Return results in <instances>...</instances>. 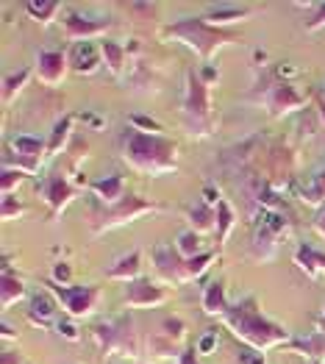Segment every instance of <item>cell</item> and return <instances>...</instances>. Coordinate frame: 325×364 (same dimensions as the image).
Masks as SVG:
<instances>
[{
    "mask_svg": "<svg viewBox=\"0 0 325 364\" xmlns=\"http://www.w3.org/2000/svg\"><path fill=\"white\" fill-rule=\"evenodd\" d=\"M223 323L231 328V334L237 336L242 345H247L259 356H265L267 350H272L278 345H289L292 342V334L284 326L272 323L270 317L262 314L256 295H245V298H239L237 304L228 306Z\"/></svg>",
    "mask_w": 325,
    "mask_h": 364,
    "instance_id": "1",
    "label": "cell"
},
{
    "mask_svg": "<svg viewBox=\"0 0 325 364\" xmlns=\"http://www.w3.org/2000/svg\"><path fill=\"white\" fill-rule=\"evenodd\" d=\"M119 159L142 176H167L178 170V142L164 134H145L137 128H125L119 134Z\"/></svg>",
    "mask_w": 325,
    "mask_h": 364,
    "instance_id": "2",
    "label": "cell"
},
{
    "mask_svg": "<svg viewBox=\"0 0 325 364\" xmlns=\"http://www.w3.org/2000/svg\"><path fill=\"white\" fill-rule=\"evenodd\" d=\"M161 212H167L164 203L142 198V195H134V192H125V198H119L117 203H100L97 198H92L89 200V231L92 234H103V231H112V228H119V225H128V223L139 220L142 214Z\"/></svg>",
    "mask_w": 325,
    "mask_h": 364,
    "instance_id": "3",
    "label": "cell"
},
{
    "mask_svg": "<svg viewBox=\"0 0 325 364\" xmlns=\"http://www.w3.org/2000/svg\"><path fill=\"white\" fill-rule=\"evenodd\" d=\"M161 36H164V39L183 42L186 48H192L206 64H211V56H214L220 48H225V45H231V42H239L237 31L214 28V26H208L203 17H183V20H178L173 26H167V28L161 31Z\"/></svg>",
    "mask_w": 325,
    "mask_h": 364,
    "instance_id": "4",
    "label": "cell"
},
{
    "mask_svg": "<svg viewBox=\"0 0 325 364\" xmlns=\"http://www.w3.org/2000/svg\"><path fill=\"white\" fill-rule=\"evenodd\" d=\"M92 336H95L100 353H103L109 362L117 359V356H131V359H137L139 350H142L139 334H137L134 320H131L128 314H117V317H112V320L97 323V326L92 328Z\"/></svg>",
    "mask_w": 325,
    "mask_h": 364,
    "instance_id": "5",
    "label": "cell"
},
{
    "mask_svg": "<svg viewBox=\"0 0 325 364\" xmlns=\"http://www.w3.org/2000/svg\"><path fill=\"white\" fill-rule=\"evenodd\" d=\"M183 125L192 136H208L214 128L211 117V87L201 78V73H186V92H183Z\"/></svg>",
    "mask_w": 325,
    "mask_h": 364,
    "instance_id": "6",
    "label": "cell"
},
{
    "mask_svg": "<svg viewBox=\"0 0 325 364\" xmlns=\"http://www.w3.org/2000/svg\"><path fill=\"white\" fill-rule=\"evenodd\" d=\"M45 287L61 304V309L67 311L70 320H81V317L95 314V309H97L100 298H103V289L95 287V284H67V287H61V284L48 278Z\"/></svg>",
    "mask_w": 325,
    "mask_h": 364,
    "instance_id": "7",
    "label": "cell"
},
{
    "mask_svg": "<svg viewBox=\"0 0 325 364\" xmlns=\"http://www.w3.org/2000/svg\"><path fill=\"white\" fill-rule=\"evenodd\" d=\"M45 156H48V139H39L33 134H17L9 139V148L3 153V167L36 176L42 170Z\"/></svg>",
    "mask_w": 325,
    "mask_h": 364,
    "instance_id": "8",
    "label": "cell"
},
{
    "mask_svg": "<svg viewBox=\"0 0 325 364\" xmlns=\"http://www.w3.org/2000/svg\"><path fill=\"white\" fill-rule=\"evenodd\" d=\"M262 100H265L267 112H270L272 117L295 114V112H300V109L306 106V97L300 95V90H297L292 81H275V84L265 87Z\"/></svg>",
    "mask_w": 325,
    "mask_h": 364,
    "instance_id": "9",
    "label": "cell"
},
{
    "mask_svg": "<svg viewBox=\"0 0 325 364\" xmlns=\"http://www.w3.org/2000/svg\"><path fill=\"white\" fill-rule=\"evenodd\" d=\"M36 192H39V198L48 203L50 220H56V217L70 206V200L78 195V186L67 181V176H61V173H50L45 181L36 183Z\"/></svg>",
    "mask_w": 325,
    "mask_h": 364,
    "instance_id": "10",
    "label": "cell"
},
{
    "mask_svg": "<svg viewBox=\"0 0 325 364\" xmlns=\"http://www.w3.org/2000/svg\"><path fill=\"white\" fill-rule=\"evenodd\" d=\"M112 17H87V14H78V11H70L64 17V36L70 39V45L75 42H92L97 36L106 39V31L112 28Z\"/></svg>",
    "mask_w": 325,
    "mask_h": 364,
    "instance_id": "11",
    "label": "cell"
},
{
    "mask_svg": "<svg viewBox=\"0 0 325 364\" xmlns=\"http://www.w3.org/2000/svg\"><path fill=\"white\" fill-rule=\"evenodd\" d=\"M167 301H170V292L150 278H137V281L125 284V289H122V304L128 309H156V306H164Z\"/></svg>",
    "mask_w": 325,
    "mask_h": 364,
    "instance_id": "12",
    "label": "cell"
},
{
    "mask_svg": "<svg viewBox=\"0 0 325 364\" xmlns=\"http://www.w3.org/2000/svg\"><path fill=\"white\" fill-rule=\"evenodd\" d=\"M67 70H70L67 53H61V50H39V53H36V67H33V73H36L39 84H45V87H59L61 81H64V75H67Z\"/></svg>",
    "mask_w": 325,
    "mask_h": 364,
    "instance_id": "13",
    "label": "cell"
},
{
    "mask_svg": "<svg viewBox=\"0 0 325 364\" xmlns=\"http://www.w3.org/2000/svg\"><path fill=\"white\" fill-rule=\"evenodd\" d=\"M26 314H28L31 326L45 328V331H50V328L56 331V326H59V301H53L48 292H36V295H31Z\"/></svg>",
    "mask_w": 325,
    "mask_h": 364,
    "instance_id": "14",
    "label": "cell"
},
{
    "mask_svg": "<svg viewBox=\"0 0 325 364\" xmlns=\"http://www.w3.org/2000/svg\"><path fill=\"white\" fill-rule=\"evenodd\" d=\"M67 59H70V70L78 73V75H95L103 67L100 45H95V42H75V45H70Z\"/></svg>",
    "mask_w": 325,
    "mask_h": 364,
    "instance_id": "15",
    "label": "cell"
},
{
    "mask_svg": "<svg viewBox=\"0 0 325 364\" xmlns=\"http://www.w3.org/2000/svg\"><path fill=\"white\" fill-rule=\"evenodd\" d=\"M109 281H122V284H131L137 278H142V253L139 250H131L125 256H119L117 262L106 270Z\"/></svg>",
    "mask_w": 325,
    "mask_h": 364,
    "instance_id": "16",
    "label": "cell"
},
{
    "mask_svg": "<svg viewBox=\"0 0 325 364\" xmlns=\"http://www.w3.org/2000/svg\"><path fill=\"white\" fill-rule=\"evenodd\" d=\"M153 262H156V270L161 278L173 281L178 284V273H181V256H178L176 245H167V242H159L153 247Z\"/></svg>",
    "mask_w": 325,
    "mask_h": 364,
    "instance_id": "17",
    "label": "cell"
},
{
    "mask_svg": "<svg viewBox=\"0 0 325 364\" xmlns=\"http://www.w3.org/2000/svg\"><path fill=\"white\" fill-rule=\"evenodd\" d=\"M228 295H225V284L223 281H208L203 287V295H201V309L206 311L208 317H225L228 311Z\"/></svg>",
    "mask_w": 325,
    "mask_h": 364,
    "instance_id": "18",
    "label": "cell"
},
{
    "mask_svg": "<svg viewBox=\"0 0 325 364\" xmlns=\"http://www.w3.org/2000/svg\"><path fill=\"white\" fill-rule=\"evenodd\" d=\"M287 348L306 356L309 362H325V331H311L300 339H292Z\"/></svg>",
    "mask_w": 325,
    "mask_h": 364,
    "instance_id": "19",
    "label": "cell"
},
{
    "mask_svg": "<svg viewBox=\"0 0 325 364\" xmlns=\"http://www.w3.org/2000/svg\"><path fill=\"white\" fill-rule=\"evenodd\" d=\"M295 264L300 273H306L309 278H320L325 275V253L311 247V245H300L295 250Z\"/></svg>",
    "mask_w": 325,
    "mask_h": 364,
    "instance_id": "20",
    "label": "cell"
},
{
    "mask_svg": "<svg viewBox=\"0 0 325 364\" xmlns=\"http://www.w3.org/2000/svg\"><path fill=\"white\" fill-rule=\"evenodd\" d=\"M89 192L100 203H117L119 198H125V181H122V176H106V178L89 183Z\"/></svg>",
    "mask_w": 325,
    "mask_h": 364,
    "instance_id": "21",
    "label": "cell"
},
{
    "mask_svg": "<svg viewBox=\"0 0 325 364\" xmlns=\"http://www.w3.org/2000/svg\"><path fill=\"white\" fill-rule=\"evenodd\" d=\"M250 14H253V9H247V6H214V9H208L206 14H203V20H206L208 26H214V28H225V26H231L237 20H245Z\"/></svg>",
    "mask_w": 325,
    "mask_h": 364,
    "instance_id": "22",
    "label": "cell"
},
{
    "mask_svg": "<svg viewBox=\"0 0 325 364\" xmlns=\"http://www.w3.org/2000/svg\"><path fill=\"white\" fill-rule=\"evenodd\" d=\"M189 231H195V234H208V231H217V209H211L206 206L203 200L201 203H195L189 212Z\"/></svg>",
    "mask_w": 325,
    "mask_h": 364,
    "instance_id": "23",
    "label": "cell"
},
{
    "mask_svg": "<svg viewBox=\"0 0 325 364\" xmlns=\"http://www.w3.org/2000/svg\"><path fill=\"white\" fill-rule=\"evenodd\" d=\"M26 298V284L23 278L11 273V270H3V281H0V306L3 309H11L14 304H20Z\"/></svg>",
    "mask_w": 325,
    "mask_h": 364,
    "instance_id": "24",
    "label": "cell"
},
{
    "mask_svg": "<svg viewBox=\"0 0 325 364\" xmlns=\"http://www.w3.org/2000/svg\"><path fill=\"white\" fill-rule=\"evenodd\" d=\"M100 53H103V64H106V70L114 75V78H119L122 75V67H125V45H119V42H114V39H100Z\"/></svg>",
    "mask_w": 325,
    "mask_h": 364,
    "instance_id": "25",
    "label": "cell"
},
{
    "mask_svg": "<svg viewBox=\"0 0 325 364\" xmlns=\"http://www.w3.org/2000/svg\"><path fill=\"white\" fill-rule=\"evenodd\" d=\"M214 259H217V256H214L211 250H208V253H201V256H195V259H183V262H181V273H178V284L198 281V278L211 267Z\"/></svg>",
    "mask_w": 325,
    "mask_h": 364,
    "instance_id": "26",
    "label": "cell"
},
{
    "mask_svg": "<svg viewBox=\"0 0 325 364\" xmlns=\"http://www.w3.org/2000/svg\"><path fill=\"white\" fill-rule=\"evenodd\" d=\"M300 200L309 203V206L323 209L325 206V170H317V173L309 178V183L300 189Z\"/></svg>",
    "mask_w": 325,
    "mask_h": 364,
    "instance_id": "27",
    "label": "cell"
},
{
    "mask_svg": "<svg viewBox=\"0 0 325 364\" xmlns=\"http://www.w3.org/2000/svg\"><path fill=\"white\" fill-rule=\"evenodd\" d=\"M70 136H73V114L61 117V120L53 125V131H50V139H48V156H59V153L67 148Z\"/></svg>",
    "mask_w": 325,
    "mask_h": 364,
    "instance_id": "28",
    "label": "cell"
},
{
    "mask_svg": "<svg viewBox=\"0 0 325 364\" xmlns=\"http://www.w3.org/2000/svg\"><path fill=\"white\" fill-rule=\"evenodd\" d=\"M28 78H31V67H23V70H17V73H11V75L3 78V106L6 109L17 100V95L28 84Z\"/></svg>",
    "mask_w": 325,
    "mask_h": 364,
    "instance_id": "29",
    "label": "cell"
},
{
    "mask_svg": "<svg viewBox=\"0 0 325 364\" xmlns=\"http://www.w3.org/2000/svg\"><path fill=\"white\" fill-rule=\"evenodd\" d=\"M26 11L39 23V26H50L61 11L59 0H45V3H26Z\"/></svg>",
    "mask_w": 325,
    "mask_h": 364,
    "instance_id": "30",
    "label": "cell"
},
{
    "mask_svg": "<svg viewBox=\"0 0 325 364\" xmlns=\"http://www.w3.org/2000/svg\"><path fill=\"white\" fill-rule=\"evenodd\" d=\"M234 225H237V214H234V209H231V203L223 198L220 206H217V242L220 245L225 242Z\"/></svg>",
    "mask_w": 325,
    "mask_h": 364,
    "instance_id": "31",
    "label": "cell"
},
{
    "mask_svg": "<svg viewBox=\"0 0 325 364\" xmlns=\"http://www.w3.org/2000/svg\"><path fill=\"white\" fill-rule=\"evenodd\" d=\"M148 348H150V353H153V356H159V359H170V356H176L178 359V356H181V345L173 342L170 336H164L161 331L150 336Z\"/></svg>",
    "mask_w": 325,
    "mask_h": 364,
    "instance_id": "32",
    "label": "cell"
},
{
    "mask_svg": "<svg viewBox=\"0 0 325 364\" xmlns=\"http://www.w3.org/2000/svg\"><path fill=\"white\" fill-rule=\"evenodd\" d=\"M176 250L181 259H195V256H201L203 250H201V234H195V231H181L176 240Z\"/></svg>",
    "mask_w": 325,
    "mask_h": 364,
    "instance_id": "33",
    "label": "cell"
},
{
    "mask_svg": "<svg viewBox=\"0 0 325 364\" xmlns=\"http://www.w3.org/2000/svg\"><path fill=\"white\" fill-rule=\"evenodd\" d=\"M26 203L17 198V195H3V206H0V217H3V223H11V220H20V217H26Z\"/></svg>",
    "mask_w": 325,
    "mask_h": 364,
    "instance_id": "34",
    "label": "cell"
},
{
    "mask_svg": "<svg viewBox=\"0 0 325 364\" xmlns=\"http://www.w3.org/2000/svg\"><path fill=\"white\" fill-rule=\"evenodd\" d=\"M297 9H311V17H306V23H303V28L309 33L325 28V0L323 3H297Z\"/></svg>",
    "mask_w": 325,
    "mask_h": 364,
    "instance_id": "35",
    "label": "cell"
},
{
    "mask_svg": "<svg viewBox=\"0 0 325 364\" xmlns=\"http://www.w3.org/2000/svg\"><path fill=\"white\" fill-rule=\"evenodd\" d=\"M28 176L26 173H20V170H9V167H3V176H0V192L3 195H14V189L20 186V183L26 181Z\"/></svg>",
    "mask_w": 325,
    "mask_h": 364,
    "instance_id": "36",
    "label": "cell"
},
{
    "mask_svg": "<svg viewBox=\"0 0 325 364\" xmlns=\"http://www.w3.org/2000/svg\"><path fill=\"white\" fill-rule=\"evenodd\" d=\"M161 334L164 336H170L173 342H183V336H186V326H183V320L181 317H167L164 320V326H161Z\"/></svg>",
    "mask_w": 325,
    "mask_h": 364,
    "instance_id": "37",
    "label": "cell"
},
{
    "mask_svg": "<svg viewBox=\"0 0 325 364\" xmlns=\"http://www.w3.org/2000/svg\"><path fill=\"white\" fill-rule=\"evenodd\" d=\"M217 345H220V331H217V328H208L206 334L195 342L198 353H203V356H206V353H214V348H217Z\"/></svg>",
    "mask_w": 325,
    "mask_h": 364,
    "instance_id": "38",
    "label": "cell"
},
{
    "mask_svg": "<svg viewBox=\"0 0 325 364\" xmlns=\"http://www.w3.org/2000/svg\"><path fill=\"white\" fill-rule=\"evenodd\" d=\"M131 128L137 131H145V134H161V125L150 117H142V114H131Z\"/></svg>",
    "mask_w": 325,
    "mask_h": 364,
    "instance_id": "39",
    "label": "cell"
},
{
    "mask_svg": "<svg viewBox=\"0 0 325 364\" xmlns=\"http://www.w3.org/2000/svg\"><path fill=\"white\" fill-rule=\"evenodd\" d=\"M56 334L64 336L67 342H78V339H81V331H78V326H75L73 320H59V326H56Z\"/></svg>",
    "mask_w": 325,
    "mask_h": 364,
    "instance_id": "40",
    "label": "cell"
},
{
    "mask_svg": "<svg viewBox=\"0 0 325 364\" xmlns=\"http://www.w3.org/2000/svg\"><path fill=\"white\" fill-rule=\"evenodd\" d=\"M50 281H56L61 287H67L70 281H73V270H70V264L67 262H56L53 264V275H50Z\"/></svg>",
    "mask_w": 325,
    "mask_h": 364,
    "instance_id": "41",
    "label": "cell"
},
{
    "mask_svg": "<svg viewBox=\"0 0 325 364\" xmlns=\"http://www.w3.org/2000/svg\"><path fill=\"white\" fill-rule=\"evenodd\" d=\"M272 75H275L278 81H289V78H295L297 75V67H292L289 61H281V64L272 70Z\"/></svg>",
    "mask_w": 325,
    "mask_h": 364,
    "instance_id": "42",
    "label": "cell"
},
{
    "mask_svg": "<svg viewBox=\"0 0 325 364\" xmlns=\"http://www.w3.org/2000/svg\"><path fill=\"white\" fill-rule=\"evenodd\" d=\"M84 125H89L92 131H100V128H106V120L100 117V114H95V112H84V114H78Z\"/></svg>",
    "mask_w": 325,
    "mask_h": 364,
    "instance_id": "43",
    "label": "cell"
},
{
    "mask_svg": "<svg viewBox=\"0 0 325 364\" xmlns=\"http://www.w3.org/2000/svg\"><path fill=\"white\" fill-rule=\"evenodd\" d=\"M0 364H28L23 359V353L20 350H11V348H6L3 353H0Z\"/></svg>",
    "mask_w": 325,
    "mask_h": 364,
    "instance_id": "44",
    "label": "cell"
},
{
    "mask_svg": "<svg viewBox=\"0 0 325 364\" xmlns=\"http://www.w3.org/2000/svg\"><path fill=\"white\" fill-rule=\"evenodd\" d=\"M176 364H201L198 362V348H195V345L183 348V350H181V356L176 359Z\"/></svg>",
    "mask_w": 325,
    "mask_h": 364,
    "instance_id": "45",
    "label": "cell"
},
{
    "mask_svg": "<svg viewBox=\"0 0 325 364\" xmlns=\"http://www.w3.org/2000/svg\"><path fill=\"white\" fill-rule=\"evenodd\" d=\"M220 200H223V198H220V192H217L214 186H203V203H206V206L217 209V206H220Z\"/></svg>",
    "mask_w": 325,
    "mask_h": 364,
    "instance_id": "46",
    "label": "cell"
},
{
    "mask_svg": "<svg viewBox=\"0 0 325 364\" xmlns=\"http://www.w3.org/2000/svg\"><path fill=\"white\" fill-rule=\"evenodd\" d=\"M239 362H242V364H267L265 356L250 353V350H239Z\"/></svg>",
    "mask_w": 325,
    "mask_h": 364,
    "instance_id": "47",
    "label": "cell"
},
{
    "mask_svg": "<svg viewBox=\"0 0 325 364\" xmlns=\"http://www.w3.org/2000/svg\"><path fill=\"white\" fill-rule=\"evenodd\" d=\"M201 78H203L208 87H211V81H214V78H220V70H217L214 64H203V70H201Z\"/></svg>",
    "mask_w": 325,
    "mask_h": 364,
    "instance_id": "48",
    "label": "cell"
},
{
    "mask_svg": "<svg viewBox=\"0 0 325 364\" xmlns=\"http://www.w3.org/2000/svg\"><path fill=\"white\" fill-rule=\"evenodd\" d=\"M314 228H317L320 237H325V206L317 212V217H314Z\"/></svg>",
    "mask_w": 325,
    "mask_h": 364,
    "instance_id": "49",
    "label": "cell"
},
{
    "mask_svg": "<svg viewBox=\"0 0 325 364\" xmlns=\"http://www.w3.org/2000/svg\"><path fill=\"white\" fill-rule=\"evenodd\" d=\"M0 328H3V339H6V342H9V339H17V331H14V328H11L6 320L0 323Z\"/></svg>",
    "mask_w": 325,
    "mask_h": 364,
    "instance_id": "50",
    "label": "cell"
},
{
    "mask_svg": "<svg viewBox=\"0 0 325 364\" xmlns=\"http://www.w3.org/2000/svg\"><path fill=\"white\" fill-rule=\"evenodd\" d=\"M317 331H325V309H323V314L317 317Z\"/></svg>",
    "mask_w": 325,
    "mask_h": 364,
    "instance_id": "51",
    "label": "cell"
},
{
    "mask_svg": "<svg viewBox=\"0 0 325 364\" xmlns=\"http://www.w3.org/2000/svg\"><path fill=\"white\" fill-rule=\"evenodd\" d=\"M109 364H122V362H117V359H112V362H109Z\"/></svg>",
    "mask_w": 325,
    "mask_h": 364,
    "instance_id": "52",
    "label": "cell"
},
{
    "mask_svg": "<svg viewBox=\"0 0 325 364\" xmlns=\"http://www.w3.org/2000/svg\"><path fill=\"white\" fill-rule=\"evenodd\" d=\"M323 103H325V84H323Z\"/></svg>",
    "mask_w": 325,
    "mask_h": 364,
    "instance_id": "53",
    "label": "cell"
},
{
    "mask_svg": "<svg viewBox=\"0 0 325 364\" xmlns=\"http://www.w3.org/2000/svg\"><path fill=\"white\" fill-rule=\"evenodd\" d=\"M309 364H325V362H309Z\"/></svg>",
    "mask_w": 325,
    "mask_h": 364,
    "instance_id": "54",
    "label": "cell"
}]
</instances>
